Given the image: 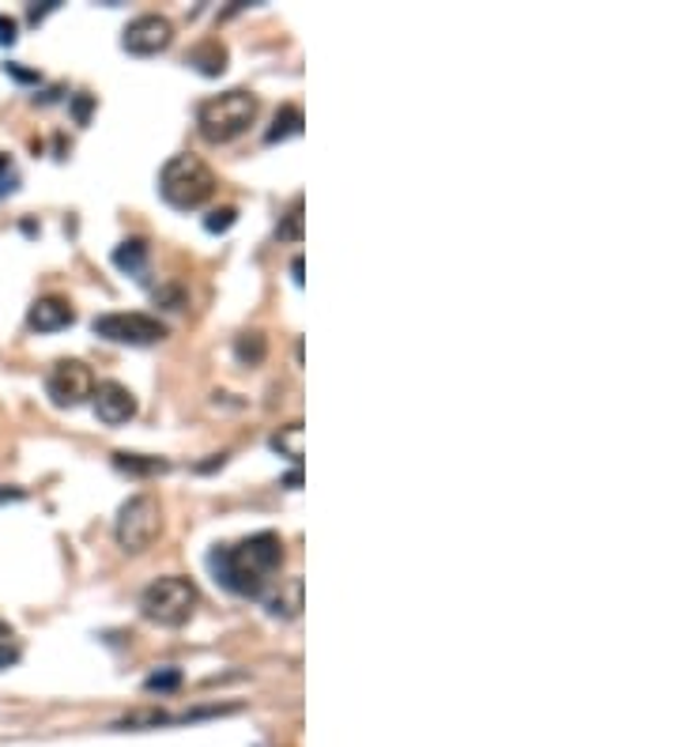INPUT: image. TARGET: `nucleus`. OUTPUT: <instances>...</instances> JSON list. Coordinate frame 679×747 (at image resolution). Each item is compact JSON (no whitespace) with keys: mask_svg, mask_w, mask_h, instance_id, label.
Returning a JSON list of instances; mask_svg holds the SVG:
<instances>
[{"mask_svg":"<svg viewBox=\"0 0 679 747\" xmlns=\"http://www.w3.org/2000/svg\"><path fill=\"white\" fill-rule=\"evenodd\" d=\"M280 562H284V540H280L276 532H253L238 543L211 548L208 570L227 593L253 601V596H261L264 589H269Z\"/></svg>","mask_w":679,"mask_h":747,"instance_id":"1","label":"nucleus"},{"mask_svg":"<svg viewBox=\"0 0 679 747\" xmlns=\"http://www.w3.org/2000/svg\"><path fill=\"white\" fill-rule=\"evenodd\" d=\"M261 113V99L253 91H223L216 99H205L197 107V133L208 140V144H231L242 133H250V125L258 121Z\"/></svg>","mask_w":679,"mask_h":747,"instance_id":"2","label":"nucleus"},{"mask_svg":"<svg viewBox=\"0 0 679 747\" xmlns=\"http://www.w3.org/2000/svg\"><path fill=\"white\" fill-rule=\"evenodd\" d=\"M216 174L205 160L197 155H174L166 160V166L158 171V197L166 200L178 212H197L216 197Z\"/></svg>","mask_w":679,"mask_h":747,"instance_id":"3","label":"nucleus"},{"mask_svg":"<svg viewBox=\"0 0 679 747\" xmlns=\"http://www.w3.org/2000/svg\"><path fill=\"white\" fill-rule=\"evenodd\" d=\"M197 604H200L197 585L182 574L158 578V582L147 585L144 596H140V612H144V619L155 623V627H166V630L185 627V623L193 619V612H197Z\"/></svg>","mask_w":679,"mask_h":747,"instance_id":"4","label":"nucleus"},{"mask_svg":"<svg viewBox=\"0 0 679 747\" xmlns=\"http://www.w3.org/2000/svg\"><path fill=\"white\" fill-rule=\"evenodd\" d=\"M158 529H163V514H158L155 495H132L129 503L118 509V521H113L118 548L129 551V556H140V551L152 548Z\"/></svg>","mask_w":679,"mask_h":747,"instance_id":"5","label":"nucleus"},{"mask_svg":"<svg viewBox=\"0 0 679 747\" xmlns=\"http://www.w3.org/2000/svg\"><path fill=\"white\" fill-rule=\"evenodd\" d=\"M95 337L110 340V344H132V348H147L158 344L166 337V325L147 314H99L91 321Z\"/></svg>","mask_w":679,"mask_h":747,"instance_id":"6","label":"nucleus"},{"mask_svg":"<svg viewBox=\"0 0 679 747\" xmlns=\"http://www.w3.org/2000/svg\"><path fill=\"white\" fill-rule=\"evenodd\" d=\"M95 385L99 382H95L87 363H79V359H57L46 374V397L57 404V408H76V404L91 400Z\"/></svg>","mask_w":679,"mask_h":747,"instance_id":"7","label":"nucleus"},{"mask_svg":"<svg viewBox=\"0 0 679 747\" xmlns=\"http://www.w3.org/2000/svg\"><path fill=\"white\" fill-rule=\"evenodd\" d=\"M171 42H174V28H171V20H163V15H140V20H132L125 34H121L125 54H136V57L163 54Z\"/></svg>","mask_w":679,"mask_h":747,"instance_id":"8","label":"nucleus"},{"mask_svg":"<svg viewBox=\"0 0 679 747\" xmlns=\"http://www.w3.org/2000/svg\"><path fill=\"white\" fill-rule=\"evenodd\" d=\"M91 404H95V416H99L106 427H121L136 416V397H132L121 382H99L91 393Z\"/></svg>","mask_w":679,"mask_h":747,"instance_id":"9","label":"nucleus"},{"mask_svg":"<svg viewBox=\"0 0 679 747\" xmlns=\"http://www.w3.org/2000/svg\"><path fill=\"white\" fill-rule=\"evenodd\" d=\"M73 321H76V310L68 306V298L61 295L34 298L31 310H26V329L31 332H57V329H68Z\"/></svg>","mask_w":679,"mask_h":747,"instance_id":"10","label":"nucleus"},{"mask_svg":"<svg viewBox=\"0 0 679 747\" xmlns=\"http://www.w3.org/2000/svg\"><path fill=\"white\" fill-rule=\"evenodd\" d=\"M113 265H118L132 279H144V272H147V242L144 239H125L118 250H113Z\"/></svg>","mask_w":679,"mask_h":747,"instance_id":"11","label":"nucleus"},{"mask_svg":"<svg viewBox=\"0 0 679 747\" xmlns=\"http://www.w3.org/2000/svg\"><path fill=\"white\" fill-rule=\"evenodd\" d=\"M303 612V578H287L284 589L269 601L272 619H295Z\"/></svg>","mask_w":679,"mask_h":747,"instance_id":"12","label":"nucleus"},{"mask_svg":"<svg viewBox=\"0 0 679 747\" xmlns=\"http://www.w3.org/2000/svg\"><path fill=\"white\" fill-rule=\"evenodd\" d=\"M234 359L242 366H261L269 359V337L264 332H242L234 340Z\"/></svg>","mask_w":679,"mask_h":747,"instance_id":"13","label":"nucleus"},{"mask_svg":"<svg viewBox=\"0 0 679 747\" xmlns=\"http://www.w3.org/2000/svg\"><path fill=\"white\" fill-rule=\"evenodd\" d=\"M189 65L205 76H219L227 68V50L219 46V42H205V46H197L189 54Z\"/></svg>","mask_w":679,"mask_h":747,"instance_id":"14","label":"nucleus"},{"mask_svg":"<svg viewBox=\"0 0 679 747\" xmlns=\"http://www.w3.org/2000/svg\"><path fill=\"white\" fill-rule=\"evenodd\" d=\"M113 464H118L121 472H129V476H155V472H166L171 464L158 461V457H144V453H113Z\"/></svg>","mask_w":679,"mask_h":747,"instance_id":"15","label":"nucleus"},{"mask_svg":"<svg viewBox=\"0 0 679 747\" xmlns=\"http://www.w3.org/2000/svg\"><path fill=\"white\" fill-rule=\"evenodd\" d=\"M298 133H303V110H298V107H280L276 121H272V129L264 133V140H269V144H280V140L298 136Z\"/></svg>","mask_w":679,"mask_h":747,"instance_id":"16","label":"nucleus"},{"mask_svg":"<svg viewBox=\"0 0 679 747\" xmlns=\"http://www.w3.org/2000/svg\"><path fill=\"white\" fill-rule=\"evenodd\" d=\"M272 450L280 457H287V461H303V424H287L280 427V435L272 438Z\"/></svg>","mask_w":679,"mask_h":747,"instance_id":"17","label":"nucleus"},{"mask_svg":"<svg viewBox=\"0 0 679 747\" xmlns=\"http://www.w3.org/2000/svg\"><path fill=\"white\" fill-rule=\"evenodd\" d=\"M276 234L284 242H298V239H303V200H295V205L287 208V216H284V223L276 227Z\"/></svg>","mask_w":679,"mask_h":747,"instance_id":"18","label":"nucleus"},{"mask_svg":"<svg viewBox=\"0 0 679 747\" xmlns=\"http://www.w3.org/2000/svg\"><path fill=\"white\" fill-rule=\"evenodd\" d=\"M178 683H182V672H178V668H171V672H155V675H147V683H144V688H147V691L166 694V691H178Z\"/></svg>","mask_w":679,"mask_h":747,"instance_id":"19","label":"nucleus"},{"mask_svg":"<svg viewBox=\"0 0 679 747\" xmlns=\"http://www.w3.org/2000/svg\"><path fill=\"white\" fill-rule=\"evenodd\" d=\"M234 219H238V208H216V212L205 219V227L211 234H223V231H231V227H234Z\"/></svg>","mask_w":679,"mask_h":747,"instance_id":"20","label":"nucleus"},{"mask_svg":"<svg viewBox=\"0 0 679 747\" xmlns=\"http://www.w3.org/2000/svg\"><path fill=\"white\" fill-rule=\"evenodd\" d=\"M20 186V174H15V163L8 160V155H0V200L8 197V193H15Z\"/></svg>","mask_w":679,"mask_h":747,"instance_id":"21","label":"nucleus"},{"mask_svg":"<svg viewBox=\"0 0 679 747\" xmlns=\"http://www.w3.org/2000/svg\"><path fill=\"white\" fill-rule=\"evenodd\" d=\"M20 28H15V20H8V15H0V46H12L20 34H15Z\"/></svg>","mask_w":679,"mask_h":747,"instance_id":"22","label":"nucleus"},{"mask_svg":"<svg viewBox=\"0 0 679 747\" xmlns=\"http://www.w3.org/2000/svg\"><path fill=\"white\" fill-rule=\"evenodd\" d=\"M15 661H20V649L8 646V641H0V668H8V664H15Z\"/></svg>","mask_w":679,"mask_h":747,"instance_id":"23","label":"nucleus"},{"mask_svg":"<svg viewBox=\"0 0 679 747\" xmlns=\"http://www.w3.org/2000/svg\"><path fill=\"white\" fill-rule=\"evenodd\" d=\"M291 276H295V284H298V287H303V257L291 261Z\"/></svg>","mask_w":679,"mask_h":747,"instance_id":"24","label":"nucleus"},{"mask_svg":"<svg viewBox=\"0 0 679 747\" xmlns=\"http://www.w3.org/2000/svg\"><path fill=\"white\" fill-rule=\"evenodd\" d=\"M87 110H91V99H79V102H76V118H79V121H87Z\"/></svg>","mask_w":679,"mask_h":747,"instance_id":"25","label":"nucleus"},{"mask_svg":"<svg viewBox=\"0 0 679 747\" xmlns=\"http://www.w3.org/2000/svg\"><path fill=\"white\" fill-rule=\"evenodd\" d=\"M8 638H12V627H8V623L0 619V641H8Z\"/></svg>","mask_w":679,"mask_h":747,"instance_id":"26","label":"nucleus"}]
</instances>
